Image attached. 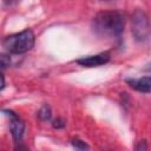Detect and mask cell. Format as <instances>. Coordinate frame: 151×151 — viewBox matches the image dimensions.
Instances as JSON below:
<instances>
[{"mask_svg":"<svg viewBox=\"0 0 151 151\" xmlns=\"http://www.w3.org/2000/svg\"><path fill=\"white\" fill-rule=\"evenodd\" d=\"M131 32L137 41H145L150 35V25L146 13L142 9H136L131 19Z\"/></svg>","mask_w":151,"mask_h":151,"instance_id":"cell-3","label":"cell"},{"mask_svg":"<svg viewBox=\"0 0 151 151\" xmlns=\"http://www.w3.org/2000/svg\"><path fill=\"white\" fill-rule=\"evenodd\" d=\"M126 83L129 84L130 87L139 92H143V93H149L151 88V79L149 76L139 78V79H127Z\"/></svg>","mask_w":151,"mask_h":151,"instance_id":"cell-6","label":"cell"},{"mask_svg":"<svg viewBox=\"0 0 151 151\" xmlns=\"http://www.w3.org/2000/svg\"><path fill=\"white\" fill-rule=\"evenodd\" d=\"M34 33L31 29H25L20 33L6 37L2 41V45L9 53L21 54L29 51L34 46Z\"/></svg>","mask_w":151,"mask_h":151,"instance_id":"cell-2","label":"cell"},{"mask_svg":"<svg viewBox=\"0 0 151 151\" xmlns=\"http://www.w3.org/2000/svg\"><path fill=\"white\" fill-rule=\"evenodd\" d=\"M93 29L100 35L119 37L124 31V17L118 12H100L93 19Z\"/></svg>","mask_w":151,"mask_h":151,"instance_id":"cell-1","label":"cell"},{"mask_svg":"<svg viewBox=\"0 0 151 151\" xmlns=\"http://www.w3.org/2000/svg\"><path fill=\"white\" fill-rule=\"evenodd\" d=\"M4 86H5V78H4V76L0 73V90L4 88Z\"/></svg>","mask_w":151,"mask_h":151,"instance_id":"cell-12","label":"cell"},{"mask_svg":"<svg viewBox=\"0 0 151 151\" xmlns=\"http://www.w3.org/2000/svg\"><path fill=\"white\" fill-rule=\"evenodd\" d=\"M11 63V59L8 55L6 54H0V68H4V67H7Z\"/></svg>","mask_w":151,"mask_h":151,"instance_id":"cell-9","label":"cell"},{"mask_svg":"<svg viewBox=\"0 0 151 151\" xmlns=\"http://www.w3.org/2000/svg\"><path fill=\"white\" fill-rule=\"evenodd\" d=\"M72 145L74 147H77V149H79V150H86V149H88V145L85 142L80 140V139H73L72 140Z\"/></svg>","mask_w":151,"mask_h":151,"instance_id":"cell-8","label":"cell"},{"mask_svg":"<svg viewBox=\"0 0 151 151\" xmlns=\"http://www.w3.org/2000/svg\"><path fill=\"white\" fill-rule=\"evenodd\" d=\"M65 126V122L63 120V119H55V120H53V127H55V129H61V127H64Z\"/></svg>","mask_w":151,"mask_h":151,"instance_id":"cell-10","label":"cell"},{"mask_svg":"<svg viewBox=\"0 0 151 151\" xmlns=\"http://www.w3.org/2000/svg\"><path fill=\"white\" fill-rule=\"evenodd\" d=\"M17 1H18V0H4L5 5H7V6H12V5H14Z\"/></svg>","mask_w":151,"mask_h":151,"instance_id":"cell-13","label":"cell"},{"mask_svg":"<svg viewBox=\"0 0 151 151\" xmlns=\"http://www.w3.org/2000/svg\"><path fill=\"white\" fill-rule=\"evenodd\" d=\"M147 149V145H146V142L143 140V142H139L138 146L136 147V150H146Z\"/></svg>","mask_w":151,"mask_h":151,"instance_id":"cell-11","label":"cell"},{"mask_svg":"<svg viewBox=\"0 0 151 151\" xmlns=\"http://www.w3.org/2000/svg\"><path fill=\"white\" fill-rule=\"evenodd\" d=\"M51 116H52V111H51V107L48 105H44L40 107L39 112H38V117L40 120L42 122H47L51 119Z\"/></svg>","mask_w":151,"mask_h":151,"instance_id":"cell-7","label":"cell"},{"mask_svg":"<svg viewBox=\"0 0 151 151\" xmlns=\"http://www.w3.org/2000/svg\"><path fill=\"white\" fill-rule=\"evenodd\" d=\"M9 118H11V124H9V129H11V133L12 137L15 142L21 140L24 132H25V123L12 111H4Z\"/></svg>","mask_w":151,"mask_h":151,"instance_id":"cell-4","label":"cell"},{"mask_svg":"<svg viewBox=\"0 0 151 151\" xmlns=\"http://www.w3.org/2000/svg\"><path fill=\"white\" fill-rule=\"evenodd\" d=\"M110 53L107 52H103L96 55H88V57H83L80 59L77 60V63L81 66H86V67H94V66H99V65H104L110 60Z\"/></svg>","mask_w":151,"mask_h":151,"instance_id":"cell-5","label":"cell"}]
</instances>
